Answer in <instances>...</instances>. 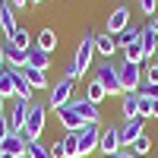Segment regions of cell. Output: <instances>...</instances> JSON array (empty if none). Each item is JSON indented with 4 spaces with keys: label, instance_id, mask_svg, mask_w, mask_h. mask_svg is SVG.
I'll return each mask as SVG.
<instances>
[{
    "label": "cell",
    "instance_id": "4",
    "mask_svg": "<svg viewBox=\"0 0 158 158\" xmlns=\"http://www.w3.org/2000/svg\"><path fill=\"white\" fill-rule=\"evenodd\" d=\"M73 85H76V82H70V79H57V82L51 85V95H48V108H54V111L67 108V104H70V98H73Z\"/></svg>",
    "mask_w": 158,
    "mask_h": 158
},
{
    "label": "cell",
    "instance_id": "25",
    "mask_svg": "<svg viewBox=\"0 0 158 158\" xmlns=\"http://www.w3.org/2000/svg\"><path fill=\"white\" fill-rule=\"evenodd\" d=\"M104 95H108V92H104V85L98 82V79H92V82H89V92H85V98H89L92 104H101Z\"/></svg>",
    "mask_w": 158,
    "mask_h": 158
},
{
    "label": "cell",
    "instance_id": "32",
    "mask_svg": "<svg viewBox=\"0 0 158 158\" xmlns=\"http://www.w3.org/2000/svg\"><path fill=\"white\" fill-rule=\"evenodd\" d=\"M155 6H158V0H139V10L146 16H155Z\"/></svg>",
    "mask_w": 158,
    "mask_h": 158
},
{
    "label": "cell",
    "instance_id": "18",
    "mask_svg": "<svg viewBox=\"0 0 158 158\" xmlns=\"http://www.w3.org/2000/svg\"><path fill=\"white\" fill-rule=\"evenodd\" d=\"M29 67H35V70H48V67H51V54H44L38 44H32V48H29Z\"/></svg>",
    "mask_w": 158,
    "mask_h": 158
},
{
    "label": "cell",
    "instance_id": "1",
    "mask_svg": "<svg viewBox=\"0 0 158 158\" xmlns=\"http://www.w3.org/2000/svg\"><path fill=\"white\" fill-rule=\"evenodd\" d=\"M95 32H85L82 35V41H79V48H76V57H73V67L79 70V76H85L89 73V67H92V57L98 54L95 51Z\"/></svg>",
    "mask_w": 158,
    "mask_h": 158
},
{
    "label": "cell",
    "instance_id": "43",
    "mask_svg": "<svg viewBox=\"0 0 158 158\" xmlns=\"http://www.w3.org/2000/svg\"><path fill=\"white\" fill-rule=\"evenodd\" d=\"M155 60H158V54H155Z\"/></svg>",
    "mask_w": 158,
    "mask_h": 158
},
{
    "label": "cell",
    "instance_id": "37",
    "mask_svg": "<svg viewBox=\"0 0 158 158\" xmlns=\"http://www.w3.org/2000/svg\"><path fill=\"white\" fill-rule=\"evenodd\" d=\"M152 117H158V98H152Z\"/></svg>",
    "mask_w": 158,
    "mask_h": 158
},
{
    "label": "cell",
    "instance_id": "42",
    "mask_svg": "<svg viewBox=\"0 0 158 158\" xmlns=\"http://www.w3.org/2000/svg\"><path fill=\"white\" fill-rule=\"evenodd\" d=\"M3 73H6V70H0V79H3Z\"/></svg>",
    "mask_w": 158,
    "mask_h": 158
},
{
    "label": "cell",
    "instance_id": "2",
    "mask_svg": "<svg viewBox=\"0 0 158 158\" xmlns=\"http://www.w3.org/2000/svg\"><path fill=\"white\" fill-rule=\"evenodd\" d=\"M44 117H48V104H44V101H35L32 108H29V120H25V130H22V136H25V139H41Z\"/></svg>",
    "mask_w": 158,
    "mask_h": 158
},
{
    "label": "cell",
    "instance_id": "30",
    "mask_svg": "<svg viewBox=\"0 0 158 158\" xmlns=\"http://www.w3.org/2000/svg\"><path fill=\"white\" fill-rule=\"evenodd\" d=\"M0 95H3V98H13V95H16V85H13V76H10V70L3 73V79H0Z\"/></svg>",
    "mask_w": 158,
    "mask_h": 158
},
{
    "label": "cell",
    "instance_id": "27",
    "mask_svg": "<svg viewBox=\"0 0 158 158\" xmlns=\"http://www.w3.org/2000/svg\"><path fill=\"white\" fill-rule=\"evenodd\" d=\"M60 142H63V155H67V158H79V142H76V133H67Z\"/></svg>",
    "mask_w": 158,
    "mask_h": 158
},
{
    "label": "cell",
    "instance_id": "24",
    "mask_svg": "<svg viewBox=\"0 0 158 158\" xmlns=\"http://www.w3.org/2000/svg\"><path fill=\"white\" fill-rule=\"evenodd\" d=\"M38 48H41L44 54H51V51L57 48V35H54V29H41V32H38Z\"/></svg>",
    "mask_w": 158,
    "mask_h": 158
},
{
    "label": "cell",
    "instance_id": "12",
    "mask_svg": "<svg viewBox=\"0 0 158 158\" xmlns=\"http://www.w3.org/2000/svg\"><path fill=\"white\" fill-rule=\"evenodd\" d=\"M142 133H146V120H142V117H136V120H127V123L120 127V139L127 142V146H133Z\"/></svg>",
    "mask_w": 158,
    "mask_h": 158
},
{
    "label": "cell",
    "instance_id": "19",
    "mask_svg": "<svg viewBox=\"0 0 158 158\" xmlns=\"http://www.w3.org/2000/svg\"><path fill=\"white\" fill-rule=\"evenodd\" d=\"M95 51H98V54H101L104 60H108V57L114 54V51H117V41H114V35H108V32H104V35H98V38H95Z\"/></svg>",
    "mask_w": 158,
    "mask_h": 158
},
{
    "label": "cell",
    "instance_id": "11",
    "mask_svg": "<svg viewBox=\"0 0 158 158\" xmlns=\"http://www.w3.org/2000/svg\"><path fill=\"white\" fill-rule=\"evenodd\" d=\"M29 108H32V101H16V108H13V117H10V133H22V130H25V120H29Z\"/></svg>",
    "mask_w": 158,
    "mask_h": 158
},
{
    "label": "cell",
    "instance_id": "9",
    "mask_svg": "<svg viewBox=\"0 0 158 158\" xmlns=\"http://www.w3.org/2000/svg\"><path fill=\"white\" fill-rule=\"evenodd\" d=\"M0 32L6 35V41L13 35L19 32V25H16V16H13V3L10 0H3V3H0Z\"/></svg>",
    "mask_w": 158,
    "mask_h": 158
},
{
    "label": "cell",
    "instance_id": "33",
    "mask_svg": "<svg viewBox=\"0 0 158 158\" xmlns=\"http://www.w3.org/2000/svg\"><path fill=\"white\" fill-rule=\"evenodd\" d=\"M6 136H10V117H6V114H0V142H3Z\"/></svg>",
    "mask_w": 158,
    "mask_h": 158
},
{
    "label": "cell",
    "instance_id": "7",
    "mask_svg": "<svg viewBox=\"0 0 158 158\" xmlns=\"http://www.w3.org/2000/svg\"><path fill=\"white\" fill-rule=\"evenodd\" d=\"M57 120H60V127L67 130V133H79V130H85V127H89V120L73 108V104H67V108H60V111H57Z\"/></svg>",
    "mask_w": 158,
    "mask_h": 158
},
{
    "label": "cell",
    "instance_id": "35",
    "mask_svg": "<svg viewBox=\"0 0 158 158\" xmlns=\"http://www.w3.org/2000/svg\"><path fill=\"white\" fill-rule=\"evenodd\" d=\"M10 3H13V10H22V6H29L32 0H10Z\"/></svg>",
    "mask_w": 158,
    "mask_h": 158
},
{
    "label": "cell",
    "instance_id": "31",
    "mask_svg": "<svg viewBox=\"0 0 158 158\" xmlns=\"http://www.w3.org/2000/svg\"><path fill=\"white\" fill-rule=\"evenodd\" d=\"M136 98H139V117H142V120H146V117H152V98L139 95V92H136Z\"/></svg>",
    "mask_w": 158,
    "mask_h": 158
},
{
    "label": "cell",
    "instance_id": "44",
    "mask_svg": "<svg viewBox=\"0 0 158 158\" xmlns=\"http://www.w3.org/2000/svg\"><path fill=\"white\" fill-rule=\"evenodd\" d=\"M0 3H3V0H0Z\"/></svg>",
    "mask_w": 158,
    "mask_h": 158
},
{
    "label": "cell",
    "instance_id": "39",
    "mask_svg": "<svg viewBox=\"0 0 158 158\" xmlns=\"http://www.w3.org/2000/svg\"><path fill=\"white\" fill-rule=\"evenodd\" d=\"M3 101H6V98H3V95H0V114H3Z\"/></svg>",
    "mask_w": 158,
    "mask_h": 158
},
{
    "label": "cell",
    "instance_id": "21",
    "mask_svg": "<svg viewBox=\"0 0 158 158\" xmlns=\"http://www.w3.org/2000/svg\"><path fill=\"white\" fill-rule=\"evenodd\" d=\"M123 60H127V63H139V67H142V63H146V51H142V44H139V41L127 44V48H123Z\"/></svg>",
    "mask_w": 158,
    "mask_h": 158
},
{
    "label": "cell",
    "instance_id": "20",
    "mask_svg": "<svg viewBox=\"0 0 158 158\" xmlns=\"http://www.w3.org/2000/svg\"><path fill=\"white\" fill-rule=\"evenodd\" d=\"M25 158H51V146H44L41 139H29L25 142Z\"/></svg>",
    "mask_w": 158,
    "mask_h": 158
},
{
    "label": "cell",
    "instance_id": "5",
    "mask_svg": "<svg viewBox=\"0 0 158 158\" xmlns=\"http://www.w3.org/2000/svg\"><path fill=\"white\" fill-rule=\"evenodd\" d=\"M76 142H79V158H85L98 149V142H101V127L98 123H89L85 130H79L76 133Z\"/></svg>",
    "mask_w": 158,
    "mask_h": 158
},
{
    "label": "cell",
    "instance_id": "41",
    "mask_svg": "<svg viewBox=\"0 0 158 158\" xmlns=\"http://www.w3.org/2000/svg\"><path fill=\"white\" fill-rule=\"evenodd\" d=\"M32 3H44V0H32Z\"/></svg>",
    "mask_w": 158,
    "mask_h": 158
},
{
    "label": "cell",
    "instance_id": "3",
    "mask_svg": "<svg viewBox=\"0 0 158 158\" xmlns=\"http://www.w3.org/2000/svg\"><path fill=\"white\" fill-rule=\"evenodd\" d=\"M95 79L104 85V92H108V95H123V85H120V73H117V67L111 60H104L101 67L95 70Z\"/></svg>",
    "mask_w": 158,
    "mask_h": 158
},
{
    "label": "cell",
    "instance_id": "22",
    "mask_svg": "<svg viewBox=\"0 0 158 158\" xmlns=\"http://www.w3.org/2000/svg\"><path fill=\"white\" fill-rule=\"evenodd\" d=\"M120 111H123L127 120H136V117H139V98H136V92H133V95H123Z\"/></svg>",
    "mask_w": 158,
    "mask_h": 158
},
{
    "label": "cell",
    "instance_id": "34",
    "mask_svg": "<svg viewBox=\"0 0 158 158\" xmlns=\"http://www.w3.org/2000/svg\"><path fill=\"white\" fill-rule=\"evenodd\" d=\"M0 70H6V44H0Z\"/></svg>",
    "mask_w": 158,
    "mask_h": 158
},
{
    "label": "cell",
    "instance_id": "17",
    "mask_svg": "<svg viewBox=\"0 0 158 158\" xmlns=\"http://www.w3.org/2000/svg\"><path fill=\"white\" fill-rule=\"evenodd\" d=\"M25 63H29V51H19V48L6 44V70H22Z\"/></svg>",
    "mask_w": 158,
    "mask_h": 158
},
{
    "label": "cell",
    "instance_id": "38",
    "mask_svg": "<svg viewBox=\"0 0 158 158\" xmlns=\"http://www.w3.org/2000/svg\"><path fill=\"white\" fill-rule=\"evenodd\" d=\"M0 158H16V155H10V152H3V149H0Z\"/></svg>",
    "mask_w": 158,
    "mask_h": 158
},
{
    "label": "cell",
    "instance_id": "10",
    "mask_svg": "<svg viewBox=\"0 0 158 158\" xmlns=\"http://www.w3.org/2000/svg\"><path fill=\"white\" fill-rule=\"evenodd\" d=\"M130 25V10L127 6H117V10H111V16H108V35H120L123 29Z\"/></svg>",
    "mask_w": 158,
    "mask_h": 158
},
{
    "label": "cell",
    "instance_id": "16",
    "mask_svg": "<svg viewBox=\"0 0 158 158\" xmlns=\"http://www.w3.org/2000/svg\"><path fill=\"white\" fill-rule=\"evenodd\" d=\"M19 73L25 76V82H29L32 89H38V92H41V89H48V76H44V70H35V67H29V63H25Z\"/></svg>",
    "mask_w": 158,
    "mask_h": 158
},
{
    "label": "cell",
    "instance_id": "15",
    "mask_svg": "<svg viewBox=\"0 0 158 158\" xmlns=\"http://www.w3.org/2000/svg\"><path fill=\"white\" fill-rule=\"evenodd\" d=\"M70 104H73V108H76L79 114H82V117H85L89 123H98V120H101V111H98V104H92L89 98H76V101H70Z\"/></svg>",
    "mask_w": 158,
    "mask_h": 158
},
{
    "label": "cell",
    "instance_id": "26",
    "mask_svg": "<svg viewBox=\"0 0 158 158\" xmlns=\"http://www.w3.org/2000/svg\"><path fill=\"white\" fill-rule=\"evenodd\" d=\"M149 149H152V139L146 136V133H142L136 142H133V146H130V155H136V158H142V155H149Z\"/></svg>",
    "mask_w": 158,
    "mask_h": 158
},
{
    "label": "cell",
    "instance_id": "28",
    "mask_svg": "<svg viewBox=\"0 0 158 158\" xmlns=\"http://www.w3.org/2000/svg\"><path fill=\"white\" fill-rule=\"evenodd\" d=\"M10 44H13V48H19V51H29V48H32V35L25 32V29H19L16 35L10 38Z\"/></svg>",
    "mask_w": 158,
    "mask_h": 158
},
{
    "label": "cell",
    "instance_id": "6",
    "mask_svg": "<svg viewBox=\"0 0 158 158\" xmlns=\"http://www.w3.org/2000/svg\"><path fill=\"white\" fill-rule=\"evenodd\" d=\"M117 73H120L123 95H133V92H139V79H142V67H139V63H127V60H123V67H117Z\"/></svg>",
    "mask_w": 158,
    "mask_h": 158
},
{
    "label": "cell",
    "instance_id": "40",
    "mask_svg": "<svg viewBox=\"0 0 158 158\" xmlns=\"http://www.w3.org/2000/svg\"><path fill=\"white\" fill-rule=\"evenodd\" d=\"M152 25H155V32H158V16H155V19H152Z\"/></svg>",
    "mask_w": 158,
    "mask_h": 158
},
{
    "label": "cell",
    "instance_id": "45",
    "mask_svg": "<svg viewBox=\"0 0 158 158\" xmlns=\"http://www.w3.org/2000/svg\"><path fill=\"white\" fill-rule=\"evenodd\" d=\"M22 158H25V155H22Z\"/></svg>",
    "mask_w": 158,
    "mask_h": 158
},
{
    "label": "cell",
    "instance_id": "14",
    "mask_svg": "<svg viewBox=\"0 0 158 158\" xmlns=\"http://www.w3.org/2000/svg\"><path fill=\"white\" fill-rule=\"evenodd\" d=\"M25 142H29V139H25L22 133H10L3 142H0V149L10 152V155H16V158H22V155H25Z\"/></svg>",
    "mask_w": 158,
    "mask_h": 158
},
{
    "label": "cell",
    "instance_id": "8",
    "mask_svg": "<svg viewBox=\"0 0 158 158\" xmlns=\"http://www.w3.org/2000/svg\"><path fill=\"white\" fill-rule=\"evenodd\" d=\"M123 146V139H120V130L117 127H108V130H101V142H98V152H104V158H111L117 155Z\"/></svg>",
    "mask_w": 158,
    "mask_h": 158
},
{
    "label": "cell",
    "instance_id": "23",
    "mask_svg": "<svg viewBox=\"0 0 158 158\" xmlns=\"http://www.w3.org/2000/svg\"><path fill=\"white\" fill-rule=\"evenodd\" d=\"M139 35H142V29H136V25H127V29L114 38L117 41V48H127V44H133V41H139Z\"/></svg>",
    "mask_w": 158,
    "mask_h": 158
},
{
    "label": "cell",
    "instance_id": "13",
    "mask_svg": "<svg viewBox=\"0 0 158 158\" xmlns=\"http://www.w3.org/2000/svg\"><path fill=\"white\" fill-rule=\"evenodd\" d=\"M139 44H142V51H146V60L158 54V32H155V25H152V22L146 25V29H142V35H139Z\"/></svg>",
    "mask_w": 158,
    "mask_h": 158
},
{
    "label": "cell",
    "instance_id": "36",
    "mask_svg": "<svg viewBox=\"0 0 158 158\" xmlns=\"http://www.w3.org/2000/svg\"><path fill=\"white\" fill-rule=\"evenodd\" d=\"M111 158H136V155H130V152H117V155H111Z\"/></svg>",
    "mask_w": 158,
    "mask_h": 158
},
{
    "label": "cell",
    "instance_id": "29",
    "mask_svg": "<svg viewBox=\"0 0 158 158\" xmlns=\"http://www.w3.org/2000/svg\"><path fill=\"white\" fill-rule=\"evenodd\" d=\"M142 79H146V85H158V60H152L149 67H142Z\"/></svg>",
    "mask_w": 158,
    "mask_h": 158
}]
</instances>
